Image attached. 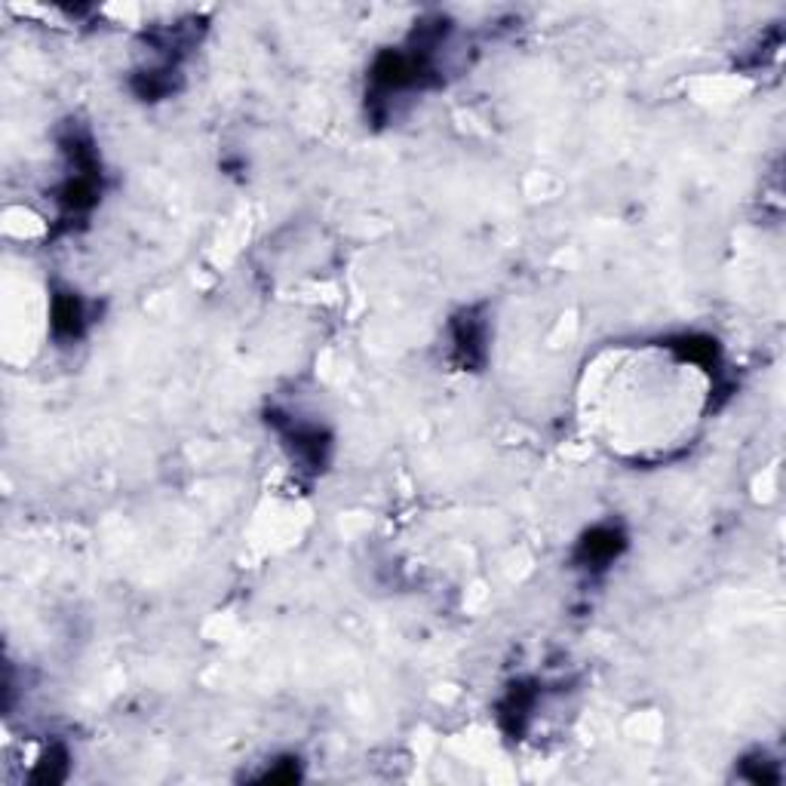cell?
Returning a JSON list of instances; mask_svg holds the SVG:
<instances>
[{"mask_svg": "<svg viewBox=\"0 0 786 786\" xmlns=\"http://www.w3.org/2000/svg\"><path fill=\"white\" fill-rule=\"evenodd\" d=\"M452 342H455V357L464 369H476L486 359V342L488 330L486 320L476 311H464L452 323Z\"/></svg>", "mask_w": 786, "mask_h": 786, "instance_id": "6da1fadb", "label": "cell"}, {"mask_svg": "<svg viewBox=\"0 0 786 786\" xmlns=\"http://www.w3.org/2000/svg\"><path fill=\"white\" fill-rule=\"evenodd\" d=\"M283 440H287L292 455L299 457L301 464H308L311 471H323V464H326V457H330V437H326V430L314 428V424L287 421Z\"/></svg>", "mask_w": 786, "mask_h": 786, "instance_id": "7a4b0ae2", "label": "cell"}, {"mask_svg": "<svg viewBox=\"0 0 786 786\" xmlns=\"http://www.w3.org/2000/svg\"><path fill=\"white\" fill-rule=\"evenodd\" d=\"M624 535L615 526H600L590 535H584V541L578 547V562L586 569H605L609 562H615L624 550Z\"/></svg>", "mask_w": 786, "mask_h": 786, "instance_id": "3957f363", "label": "cell"}, {"mask_svg": "<svg viewBox=\"0 0 786 786\" xmlns=\"http://www.w3.org/2000/svg\"><path fill=\"white\" fill-rule=\"evenodd\" d=\"M86 326L84 301L77 299L74 292H58L53 299V332L58 338H77Z\"/></svg>", "mask_w": 786, "mask_h": 786, "instance_id": "277c9868", "label": "cell"}, {"mask_svg": "<svg viewBox=\"0 0 786 786\" xmlns=\"http://www.w3.org/2000/svg\"><path fill=\"white\" fill-rule=\"evenodd\" d=\"M65 774H68V756H65L62 746H53V750L37 762L34 780H37V784H58V780H65Z\"/></svg>", "mask_w": 786, "mask_h": 786, "instance_id": "5b68a950", "label": "cell"}]
</instances>
